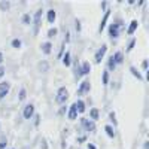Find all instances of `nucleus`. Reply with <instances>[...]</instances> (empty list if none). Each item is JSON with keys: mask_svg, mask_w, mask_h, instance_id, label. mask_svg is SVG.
<instances>
[{"mask_svg": "<svg viewBox=\"0 0 149 149\" xmlns=\"http://www.w3.org/2000/svg\"><path fill=\"white\" fill-rule=\"evenodd\" d=\"M106 51H107V46H106V45H102V48H98V51H97L95 55H94V60H95V63H97V64H100V63H102V60H103Z\"/></svg>", "mask_w": 149, "mask_h": 149, "instance_id": "nucleus-4", "label": "nucleus"}, {"mask_svg": "<svg viewBox=\"0 0 149 149\" xmlns=\"http://www.w3.org/2000/svg\"><path fill=\"white\" fill-rule=\"evenodd\" d=\"M21 40L19 39H14V40H12V46H14V48H17V49H19L21 48Z\"/></svg>", "mask_w": 149, "mask_h": 149, "instance_id": "nucleus-27", "label": "nucleus"}, {"mask_svg": "<svg viewBox=\"0 0 149 149\" xmlns=\"http://www.w3.org/2000/svg\"><path fill=\"white\" fill-rule=\"evenodd\" d=\"M40 48H42V52H43V54H46V55H48V54H51V51H52V45L49 43V42L42 43V46H40Z\"/></svg>", "mask_w": 149, "mask_h": 149, "instance_id": "nucleus-12", "label": "nucleus"}, {"mask_svg": "<svg viewBox=\"0 0 149 149\" xmlns=\"http://www.w3.org/2000/svg\"><path fill=\"white\" fill-rule=\"evenodd\" d=\"M39 67H40V70H42V72H46V70H48V64L45 63V61L39 64Z\"/></svg>", "mask_w": 149, "mask_h": 149, "instance_id": "nucleus-30", "label": "nucleus"}, {"mask_svg": "<svg viewBox=\"0 0 149 149\" xmlns=\"http://www.w3.org/2000/svg\"><path fill=\"white\" fill-rule=\"evenodd\" d=\"M88 149H95V146H94V145H91V143H88Z\"/></svg>", "mask_w": 149, "mask_h": 149, "instance_id": "nucleus-37", "label": "nucleus"}, {"mask_svg": "<svg viewBox=\"0 0 149 149\" xmlns=\"http://www.w3.org/2000/svg\"><path fill=\"white\" fill-rule=\"evenodd\" d=\"M90 88H91L90 82H88V81H82V82L79 84V88H78V95H82V94H85V93H88Z\"/></svg>", "mask_w": 149, "mask_h": 149, "instance_id": "nucleus-6", "label": "nucleus"}, {"mask_svg": "<svg viewBox=\"0 0 149 149\" xmlns=\"http://www.w3.org/2000/svg\"><path fill=\"white\" fill-rule=\"evenodd\" d=\"M67 98H69V91L64 88V86L58 88V91H57V97H55V102H57L58 104H63V103H66Z\"/></svg>", "mask_w": 149, "mask_h": 149, "instance_id": "nucleus-3", "label": "nucleus"}, {"mask_svg": "<svg viewBox=\"0 0 149 149\" xmlns=\"http://www.w3.org/2000/svg\"><path fill=\"white\" fill-rule=\"evenodd\" d=\"M74 106H76V110L79 112V113H84L85 112V103L82 100H78L76 103H74Z\"/></svg>", "mask_w": 149, "mask_h": 149, "instance_id": "nucleus-15", "label": "nucleus"}, {"mask_svg": "<svg viewBox=\"0 0 149 149\" xmlns=\"http://www.w3.org/2000/svg\"><path fill=\"white\" fill-rule=\"evenodd\" d=\"M84 140H85V136H81V137L78 139V142H84Z\"/></svg>", "mask_w": 149, "mask_h": 149, "instance_id": "nucleus-35", "label": "nucleus"}, {"mask_svg": "<svg viewBox=\"0 0 149 149\" xmlns=\"http://www.w3.org/2000/svg\"><path fill=\"white\" fill-rule=\"evenodd\" d=\"M107 67H109V70H113L115 67H116V64H115V61H113V58H109V63H107Z\"/></svg>", "mask_w": 149, "mask_h": 149, "instance_id": "nucleus-25", "label": "nucleus"}, {"mask_svg": "<svg viewBox=\"0 0 149 149\" xmlns=\"http://www.w3.org/2000/svg\"><path fill=\"white\" fill-rule=\"evenodd\" d=\"M81 70H82V74H88V73L91 72L90 63H82V64H81Z\"/></svg>", "mask_w": 149, "mask_h": 149, "instance_id": "nucleus-16", "label": "nucleus"}, {"mask_svg": "<svg viewBox=\"0 0 149 149\" xmlns=\"http://www.w3.org/2000/svg\"><path fill=\"white\" fill-rule=\"evenodd\" d=\"M142 67H143V70H145V72H148V61H146V60L142 63Z\"/></svg>", "mask_w": 149, "mask_h": 149, "instance_id": "nucleus-32", "label": "nucleus"}, {"mask_svg": "<svg viewBox=\"0 0 149 149\" xmlns=\"http://www.w3.org/2000/svg\"><path fill=\"white\" fill-rule=\"evenodd\" d=\"M82 76V70H81V66H76V69H74V78L79 79Z\"/></svg>", "mask_w": 149, "mask_h": 149, "instance_id": "nucleus-23", "label": "nucleus"}, {"mask_svg": "<svg viewBox=\"0 0 149 149\" xmlns=\"http://www.w3.org/2000/svg\"><path fill=\"white\" fill-rule=\"evenodd\" d=\"M42 12H43L42 9H37L34 17H33V34L34 36L39 33V29L42 26Z\"/></svg>", "mask_w": 149, "mask_h": 149, "instance_id": "nucleus-2", "label": "nucleus"}, {"mask_svg": "<svg viewBox=\"0 0 149 149\" xmlns=\"http://www.w3.org/2000/svg\"><path fill=\"white\" fill-rule=\"evenodd\" d=\"M74 24H76V30H78V31H81V22L76 19V21H74Z\"/></svg>", "mask_w": 149, "mask_h": 149, "instance_id": "nucleus-33", "label": "nucleus"}, {"mask_svg": "<svg viewBox=\"0 0 149 149\" xmlns=\"http://www.w3.org/2000/svg\"><path fill=\"white\" fill-rule=\"evenodd\" d=\"M112 58H113V61H115V64H121L122 61H124V55H122V52H121V51L115 52L113 55H112Z\"/></svg>", "mask_w": 149, "mask_h": 149, "instance_id": "nucleus-11", "label": "nucleus"}, {"mask_svg": "<svg viewBox=\"0 0 149 149\" xmlns=\"http://www.w3.org/2000/svg\"><path fill=\"white\" fill-rule=\"evenodd\" d=\"M90 116H91L93 121L98 119V110H97V109H91V110H90Z\"/></svg>", "mask_w": 149, "mask_h": 149, "instance_id": "nucleus-20", "label": "nucleus"}, {"mask_svg": "<svg viewBox=\"0 0 149 149\" xmlns=\"http://www.w3.org/2000/svg\"><path fill=\"white\" fill-rule=\"evenodd\" d=\"M70 63H72V60H70V52H66V54L63 55V64H64L66 67H69Z\"/></svg>", "mask_w": 149, "mask_h": 149, "instance_id": "nucleus-19", "label": "nucleus"}, {"mask_svg": "<svg viewBox=\"0 0 149 149\" xmlns=\"http://www.w3.org/2000/svg\"><path fill=\"white\" fill-rule=\"evenodd\" d=\"M81 124L88 130V131H94L95 130V125H94V122L90 121V119H86V118H81Z\"/></svg>", "mask_w": 149, "mask_h": 149, "instance_id": "nucleus-8", "label": "nucleus"}, {"mask_svg": "<svg viewBox=\"0 0 149 149\" xmlns=\"http://www.w3.org/2000/svg\"><path fill=\"white\" fill-rule=\"evenodd\" d=\"M130 72H131V74H133L134 78H137L139 81H143V78H142V74H140V73L137 72V69H136V67H133V66H131V67H130Z\"/></svg>", "mask_w": 149, "mask_h": 149, "instance_id": "nucleus-17", "label": "nucleus"}, {"mask_svg": "<svg viewBox=\"0 0 149 149\" xmlns=\"http://www.w3.org/2000/svg\"><path fill=\"white\" fill-rule=\"evenodd\" d=\"M134 43H136V40L133 39V40H131V42L128 43V48H127V52H130V51H131V49H133V46H134Z\"/></svg>", "mask_w": 149, "mask_h": 149, "instance_id": "nucleus-31", "label": "nucleus"}, {"mask_svg": "<svg viewBox=\"0 0 149 149\" xmlns=\"http://www.w3.org/2000/svg\"><path fill=\"white\" fill-rule=\"evenodd\" d=\"M9 90H10V84L9 82H0V102L6 97Z\"/></svg>", "mask_w": 149, "mask_h": 149, "instance_id": "nucleus-5", "label": "nucleus"}, {"mask_svg": "<svg viewBox=\"0 0 149 149\" xmlns=\"http://www.w3.org/2000/svg\"><path fill=\"white\" fill-rule=\"evenodd\" d=\"M76 116H78V110H76V106H74V103L70 106V109H69V119H76Z\"/></svg>", "mask_w": 149, "mask_h": 149, "instance_id": "nucleus-10", "label": "nucleus"}, {"mask_svg": "<svg viewBox=\"0 0 149 149\" xmlns=\"http://www.w3.org/2000/svg\"><path fill=\"white\" fill-rule=\"evenodd\" d=\"M121 29H122V21L121 19H116L115 22H112L109 26V36H110V39H116V37L119 36Z\"/></svg>", "mask_w": 149, "mask_h": 149, "instance_id": "nucleus-1", "label": "nucleus"}, {"mask_svg": "<svg viewBox=\"0 0 149 149\" xmlns=\"http://www.w3.org/2000/svg\"><path fill=\"white\" fill-rule=\"evenodd\" d=\"M104 131H106V134L109 136L110 139H113V137H115V131H113V127L106 125V127H104Z\"/></svg>", "mask_w": 149, "mask_h": 149, "instance_id": "nucleus-18", "label": "nucleus"}, {"mask_svg": "<svg viewBox=\"0 0 149 149\" xmlns=\"http://www.w3.org/2000/svg\"><path fill=\"white\" fill-rule=\"evenodd\" d=\"M9 6H10V3H9V2H5V0H3V2H0V9H2V10L9 9Z\"/></svg>", "mask_w": 149, "mask_h": 149, "instance_id": "nucleus-26", "label": "nucleus"}, {"mask_svg": "<svg viewBox=\"0 0 149 149\" xmlns=\"http://www.w3.org/2000/svg\"><path fill=\"white\" fill-rule=\"evenodd\" d=\"M55 18H57V14H55V10H54V9L48 10V22H49V24H54Z\"/></svg>", "mask_w": 149, "mask_h": 149, "instance_id": "nucleus-14", "label": "nucleus"}, {"mask_svg": "<svg viewBox=\"0 0 149 149\" xmlns=\"http://www.w3.org/2000/svg\"><path fill=\"white\" fill-rule=\"evenodd\" d=\"M109 15H110V10H104V17H103L102 22H100V27H98V31H103V30H104V27H106V22H107V19H109Z\"/></svg>", "mask_w": 149, "mask_h": 149, "instance_id": "nucleus-9", "label": "nucleus"}, {"mask_svg": "<svg viewBox=\"0 0 149 149\" xmlns=\"http://www.w3.org/2000/svg\"><path fill=\"white\" fill-rule=\"evenodd\" d=\"M3 74H5V69H3V67H0V78H2Z\"/></svg>", "mask_w": 149, "mask_h": 149, "instance_id": "nucleus-34", "label": "nucleus"}, {"mask_svg": "<svg viewBox=\"0 0 149 149\" xmlns=\"http://www.w3.org/2000/svg\"><path fill=\"white\" fill-rule=\"evenodd\" d=\"M33 113H34V106L33 104H27L26 107H24V110H22V116L26 119H30L33 116Z\"/></svg>", "mask_w": 149, "mask_h": 149, "instance_id": "nucleus-7", "label": "nucleus"}, {"mask_svg": "<svg viewBox=\"0 0 149 149\" xmlns=\"http://www.w3.org/2000/svg\"><path fill=\"white\" fill-rule=\"evenodd\" d=\"M57 33H58V30L54 27V29H49L48 30V37H49V39H52V37H55L57 36Z\"/></svg>", "mask_w": 149, "mask_h": 149, "instance_id": "nucleus-21", "label": "nucleus"}, {"mask_svg": "<svg viewBox=\"0 0 149 149\" xmlns=\"http://www.w3.org/2000/svg\"><path fill=\"white\" fill-rule=\"evenodd\" d=\"M22 22H24V24H27V26H29V24L31 22V18H30V15H29V14L22 15Z\"/></svg>", "mask_w": 149, "mask_h": 149, "instance_id": "nucleus-28", "label": "nucleus"}, {"mask_svg": "<svg viewBox=\"0 0 149 149\" xmlns=\"http://www.w3.org/2000/svg\"><path fill=\"white\" fill-rule=\"evenodd\" d=\"M145 149H149V145H148V142H145Z\"/></svg>", "mask_w": 149, "mask_h": 149, "instance_id": "nucleus-38", "label": "nucleus"}, {"mask_svg": "<svg viewBox=\"0 0 149 149\" xmlns=\"http://www.w3.org/2000/svg\"><path fill=\"white\" fill-rule=\"evenodd\" d=\"M2 63H3V54L0 52V64H2Z\"/></svg>", "mask_w": 149, "mask_h": 149, "instance_id": "nucleus-36", "label": "nucleus"}, {"mask_svg": "<svg viewBox=\"0 0 149 149\" xmlns=\"http://www.w3.org/2000/svg\"><path fill=\"white\" fill-rule=\"evenodd\" d=\"M6 143H8L6 137H2V139H0V149H5V148H6Z\"/></svg>", "mask_w": 149, "mask_h": 149, "instance_id": "nucleus-29", "label": "nucleus"}, {"mask_svg": "<svg viewBox=\"0 0 149 149\" xmlns=\"http://www.w3.org/2000/svg\"><path fill=\"white\" fill-rule=\"evenodd\" d=\"M26 97H27V93H26V90H24V88H21L19 90V102H24V100H26Z\"/></svg>", "mask_w": 149, "mask_h": 149, "instance_id": "nucleus-22", "label": "nucleus"}, {"mask_svg": "<svg viewBox=\"0 0 149 149\" xmlns=\"http://www.w3.org/2000/svg\"><path fill=\"white\" fill-rule=\"evenodd\" d=\"M109 84V72L104 70L103 72V85H107Z\"/></svg>", "mask_w": 149, "mask_h": 149, "instance_id": "nucleus-24", "label": "nucleus"}, {"mask_svg": "<svg viewBox=\"0 0 149 149\" xmlns=\"http://www.w3.org/2000/svg\"><path fill=\"white\" fill-rule=\"evenodd\" d=\"M137 27H139V22L136 21V19H133V21L130 22V27H128L127 33H128V34H133V33L136 31V29H137Z\"/></svg>", "mask_w": 149, "mask_h": 149, "instance_id": "nucleus-13", "label": "nucleus"}]
</instances>
